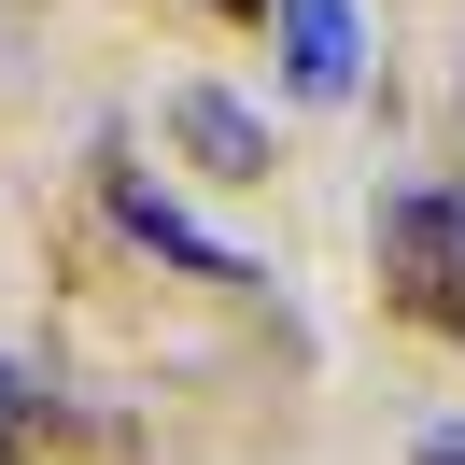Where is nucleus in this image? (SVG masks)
<instances>
[{
	"label": "nucleus",
	"mask_w": 465,
	"mask_h": 465,
	"mask_svg": "<svg viewBox=\"0 0 465 465\" xmlns=\"http://www.w3.org/2000/svg\"><path fill=\"white\" fill-rule=\"evenodd\" d=\"M170 127H183V155H198V170H268V127L240 114L226 85H183V99H170Z\"/></svg>",
	"instance_id": "obj_3"
},
{
	"label": "nucleus",
	"mask_w": 465,
	"mask_h": 465,
	"mask_svg": "<svg viewBox=\"0 0 465 465\" xmlns=\"http://www.w3.org/2000/svg\"><path fill=\"white\" fill-rule=\"evenodd\" d=\"M282 71L311 99H352V71H367V0H282Z\"/></svg>",
	"instance_id": "obj_2"
},
{
	"label": "nucleus",
	"mask_w": 465,
	"mask_h": 465,
	"mask_svg": "<svg viewBox=\"0 0 465 465\" xmlns=\"http://www.w3.org/2000/svg\"><path fill=\"white\" fill-rule=\"evenodd\" d=\"M15 409H29V381H15V367H0V465H15Z\"/></svg>",
	"instance_id": "obj_5"
},
{
	"label": "nucleus",
	"mask_w": 465,
	"mask_h": 465,
	"mask_svg": "<svg viewBox=\"0 0 465 465\" xmlns=\"http://www.w3.org/2000/svg\"><path fill=\"white\" fill-rule=\"evenodd\" d=\"M114 226L142 240V254H170V268H212V282H240V268H254V254H240V240H212L198 212H183L170 183H142V170H127V155H114Z\"/></svg>",
	"instance_id": "obj_1"
},
{
	"label": "nucleus",
	"mask_w": 465,
	"mask_h": 465,
	"mask_svg": "<svg viewBox=\"0 0 465 465\" xmlns=\"http://www.w3.org/2000/svg\"><path fill=\"white\" fill-rule=\"evenodd\" d=\"M409 465H465V423H423V451H409Z\"/></svg>",
	"instance_id": "obj_4"
}]
</instances>
